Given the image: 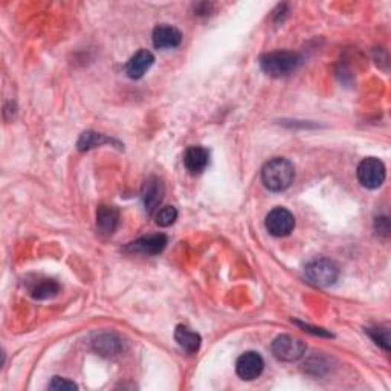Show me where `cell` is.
<instances>
[{
  "mask_svg": "<svg viewBox=\"0 0 391 391\" xmlns=\"http://www.w3.org/2000/svg\"><path fill=\"white\" fill-rule=\"evenodd\" d=\"M295 179V168L291 161L284 158L271 159L262 170V181L264 187L271 191H284L292 185Z\"/></svg>",
  "mask_w": 391,
  "mask_h": 391,
  "instance_id": "cell-1",
  "label": "cell"
},
{
  "mask_svg": "<svg viewBox=\"0 0 391 391\" xmlns=\"http://www.w3.org/2000/svg\"><path fill=\"white\" fill-rule=\"evenodd\" d=\"M301 57L291 51H277V53L264 54L260 58L262 69L274 78L287 77L300 68Z\"/></svg>",
  "mask_w": 391,
  "mask_h": 391,
  "instance_id": "cell-2",
  "label": "cell"
},
{
  "mask_svg": "<svg viewBox=\"0 0 391 391\" xmlns=\"http://www.w3.org/2000/svg\"><path fill=\"white\" fill-rule=\"evenodd\" d=\"M304 272L309 282L318 287L334 286L339 277L338 266L327 258H318V260L311 262L306 266Z\"/></svg>",
  "mask_w": 391,
  "mask_h": 391,
  "instance_id": "cell-3",
  "label": "cell"
},
{
  "mask_svg": "<svg viewBox=\"0 0 391 391\" xmlns=\"http://www.w3.org/2000/svg\"><path fill=\"white\" fill-rule=\"evenodd\" d=\"M356 176L361 185L376 190L385 181V165L378 158H367L358 165Z\"/></svg>",
  "mask_w": 391,
  "mask_h": 391,
  "instance_id": "cell-4",
  "label": "cell"
},
{
  "mask_svg": "<svg viewBox=\"0 0 391 391\" xmlns=\"http://www.w3.org/2000/svg\"><path fill=\"white\" fill-rule=\"evenodd\" d=\"M272 353L274 356L284 363H293L302 358L306 353V344L300 338L291 335H280L272 343Z\"/></svg>",
  "mask_w": 391,
  "mask_h": 391,
  "instance_id": "cell-5",
  "label": "cell"
},
{
  "mask_svg": "<svg viewBox=\"0 0 391 391\" xmlns=\"http://www.w3.org/2000/svg\"><path fill=\"white\" fill-rule=\"evenodd\" d=\"M295 228V217L293 214L278 206V208L272 210L266 216V230L274 237H286L289 235Z\"/></svg>",
  "mask_w": 391,
  "mask_h": 391,
  "instance_id": "cell-6",
  "label": "cell"
},
{
  "mask_svg": "<svg viewBox=\"0 0 391 391\" xmlns=\"http://www.w3.org/2000/svg\"><path fill=\"white\" fill-rule=\"evenodd\" d=\"M264 361L257 352H246L235 363V372L243 381H254L263 373Z\"/></svg>",
  "mask_w": 391,
  "mask_h": 391,
  "instance_id": "cell-7",
  "label": "cell"
},
{
  "mask_svg": "<svg viewBox=\"0 0 391 391\" xmlns=\"http://www.w3.org/2000/svg\"><path fill=\"white\" fill-rule=\"evenodd\" d=\"M167 243H168V237L165 234H152L129 243L127 251L134 254L158 255L165 249Z\"/></svg>",
  "mask_w": 391,
  "mask_h": 391,
  "instance_id": "cell-8",
  "label": "cell"
},
{
  "mask_svg": "<svg viewBox=\"0 0 391 391\" xmlns=\"http://www.w3.org/2000/svg\"><path fill=\"white\" fill-rule=\"evenodd\" d=\"M164 194H165V187L159 178L152 176V178L147 179L143 185V202L145 206V211L149 214L158 211L162 199H164Z\"/></svg>",
  "mask_w": 391,
  "mask_h": 391,
  "instance_id": "cell-9",
  "label": "cell"
},
{
  "mask_svg": "<svg viewBox=\"0 0 391 391\" xmlns=\"http://www.w3.org/2000/svg\"><path fill=\"white\" fill-rule=\"evenodd\" d=\"M210 164V152L202 145L188 147L183 154V165L191 174H199Z\"/></svg>",
  "mask_w": 391,
  "mask_h": 391,
  "instance_id": "cell-10",
  "label": "cell"
},
{
  "mask_svg": "<svg viewBox=\"0 0 391 391\" xmlns=\"http://www.w3.org/2000/svg\"><path fill=\"white\" fill-rule=\"evenodd\" d=\"M182 34L178 28L170 25H159L153 31V45L158 49H172L179 46Z\"/></svg>",
  "mask_w": 391,
  "mask_h": 391,
  "instance_id": "cell-11",
  "label": "cell"
},
{
  "mask_svg": "<svg viewBox=\"0 0 391 391\" xmlns=\"http://www.w3.org/2000/svg\"><path fill=\"white\" fill-rule=\"evenodd\" d=\"M154 63V55L147 49H141L130 58L125 64V73L131 78V80H139L144 77V73L149 71Z\"/></svg>",
  "mask_w": 391,
  "mask_h": 391,
  "instance_id": "cell-12",
  "label": "cell"
},
{
  "mask_svg": "<svg viewBox=\"0 0 391 391\" xmlns=\"http://www.w3.org/2000/svg\"><path fill=\"white\" fill-rule=\"evenodd\" d=\"M120 224V211L115 206L101 205L97 211V228L102 235H112Z\"/></svg>",
  "mask_w": 391,
  "mask_h": 391,
  "instance_id": "cell-13",
  "label": "cell"
},
{
  "mask_svg": "<svg viewBox=\"0 0 391 391\" xmlns=\"http://www.w3.org/2000/svg\"><path fill=\"white\" fill-rule=\"evenodd\" d=\"M93 349L97 350L101 356H115L122 350V343L116 335L104 334L95 338Z\"/></svg>",
  "mask_w": 391,
  "mask_h": 391,
  "instance_id": "cell-14",
  "label": "cell"
},
{
  "mask_svg": "<svg viewBox=\"0 0 391 391\" xmlns=\"http://www.w3.org/2000/svg\"><path fill=\"white\" fill-rule=\"evenodd\" d=\"M174 339L183 350L188 353H196L199 349H201V343L202 338L196 331H193L191 329L185 327V326H178L174 331Z\"/></svg>",
  "mask_w": 391,
  "mask_h": 391,
  "instance_id": "cell-15",
  "label": "cell"
},
{
  "mask_svg": "<svg viewBox=\"0 0 391 391\" xmlns=\"http://www.w3.org/2000/svg\"><path fill=\"white\" fill-rule=\"evenodd\" d=\"M110 143H115V141L101 134H95V131H84V134L80 136L77 147L80 152H87L91 149H95V147L110 144Z\"/></svg>",
  "mask_w": 391,
  "mask_h": 391,
  "instance_id": "cell-16",
  "label": "cell"
},
{
  "mask_svg": "<svg viewBox=\"0 0 391 391\" xmlns=\"http://www.w3.org/2000/svg\"><path fill=\"white\" fill-rule=\"evenodd\" d=\"M60 291V286H58L57 282L54 280H42L35 284V287L33 289V298L35 300H48V298H53Z\"/></svg>",
  "mask_w": 391,
  "mask_h": 391,
  "instance_id": "cell-17",
  "label": "cell"
},
{
  "mask_svg": "<svg viewBox=\"0 0 391 391\" xmlns=\"http://www.w3.org/2000/svg\"><path fill=\"white\" fill-rule=\"evenodd\" d=\"M154 219H156V224L159 226L167 228L176 222V219H178V210L172 205H165L156 211V217Z\"/></svg>",
  "mask_w": 391,
  "mask_h": 391,
  "instance_id": "cell-18",
  "label": "cell"
},
{
  "mask_svg": "<svg viewBox=\"0 0 391 391\" xmlns=\"http://www.w3.org/2000/svg\"><path fill=\"white\" fill-rule=\"evenodd\" d=\"M368 334H370L376 344L383 347L385 350H390V331L387 329H381V327L368 329Z\"/></svg>",
  "mask_w": 391,
  "mask_h": 391,
  "instance_id": "cell-19",
  "label": "cell"
},
{
  "mask_svg": "<svg viewBox=\"0 0 391 391\" xmlns=\"http://www.w3.org/2000/svg\"><path fill=\"white\" fill-rule=\"evenodd\" d=\"M77 388H78L77 383H73L69 379L58 378V376H54L49 382V390H77Z\"/></svg>",
  "mask_w": 391,
  "mask_h": 391,
  "instance_id": "cell-20",
  "label": "cell"
},
{
  "mask_svg": "<svg viewBox=\"0 0 391 391\" xmlns=\"http://www.w3.org/2000/svg\"><path fill=\"white\" fill-rule=\"evenodd\" d=\"M374 228H376V233L379 235H383V237H388V233H390V222L387 217H378L374 220Z\"/></svg>",
  "mask_w": 391,
  "mask_h": 391,
  "instance_id": "cell-21",
  "label": "cell"
}]
</instances>
